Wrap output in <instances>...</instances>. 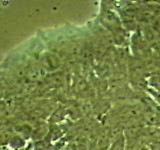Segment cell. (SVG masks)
I'll use <instances>...</instances> for the list:
<instances>
[{"mask_svg":"<svg viewBox=\"0 0 160 150\" xmlns=\"http://www.w3.org/2000/svg\"><path fill=\"white\" fill-rule=\"evenodd\" d=\"M124 138L122 137V135L119 138L115 139L114 142L111 145L110 150H124Z\"/></svg>","mask_w":160,"mask_h":150,"instance_id":"cell-1","label":"cell"},{"mask_svg":"<svg viewBox=\"0 0 160 150\" xmlns=\"http://www.w3.org/2000/svg\"><path fill=\"white\" fill-rule=\"evenodd\" d=\"M100 150H105V149H100Z\"/></svg>","mask_w":160,"mask_h":150,"instance_id":"cell-2","label":"cell"}]
</instances>
